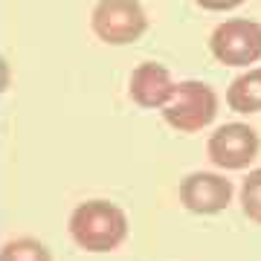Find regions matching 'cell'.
I'll list each match as a JSON object with an SVG mask.
<instances>
[{
	"label": "cell",
	"mask_w": 261,
	"mask_h": 261,
	"mask_svg": "<svg viewBox=\"0 0 261 261\" xmlns=\"http://www.w3.org/2000/svg\"><path fill=\"white\" fill-rule=\"evenodd\" d=\"M70 235L87 252H111L128 235V218L108 200L79 203L70 215Z\"/></svg>",
	"instance_id": "6da1fadb"
},
{
	"label": "cell",
	"mask_w": 261,
	"mask_h": 261,
	"mask_svg": "<svg viewBox=\"0 0 261 261\" xmlns=\"http://www.w3.org/2000/svg\"><path fill=\"white\" fill-rule=\"evenodd\" d=\"M218 113V96L203 82H180L163 105V116L180 134H195L203 130Z\"/></svg>",
	"instance_id": "7a4b0ae2"
},
{
	"label": "cell",
	"mask_w": 261,
	"mask_h": 261,
	"mask_svg": "<svg viewBox=\"0 0 261 261\" xmlns=\"http://www.w3.org/2000/svg\"><path fill=\"white\" fill-rule=\"evenodd\" d=\"M212 56L226 67H250L261 58V23L250 18H232L215 27L209 38Z\"/></svg>",
	"instance_id": "3957f363"
},
{
	"label": "cell",
	"mask_w": 261,
	"mask_h": 261,
	"mask_svg": "<svg viewBox=\"0 0 261 261\" xmlns=\"http://www.w3.org/2000/svg\"><path fill=\"white\" fill-rule=\"evenodd\" d=\"M90 23L99 41L122 47V44H134L137 38H142L148 18L137 0H99Z\"/></svg>",
	"instance_id": "277c9868"
},
{
	"label": "cell",
	"mask_w": 261,
	"mask_h": 261,
	"mask_svg": "<svg viewBox=\"0 0 261 261\" xmlns=\"http://www.w3.org/2000/svg\"><path fill=\"white\" fill-rule=\"evenodd\" d=\"M258 134L250 125L232 122L215 130L206 148H209V160L218 168H247L258 157Z\"/></svg>",
	"instance_id": "5b68a950"
},
{
	"label": "cell",
	"mask_w": 261,
	"mask_h": 261,
	"mask_svg": "<svg viewBox=\"0 0 261 261\" xmlns=\"http://www.w3.org/2000/svg\"><path fill=\"white\" fill-rule=\"evenodd\" d=\"M180 200L189 212L197 215H215L224 212L232 200V183L221 174L209 171H195L180 183Z\"/></svg>",
	"instance_id": "8992f818"
},
{
	"label": "cell",
	"mask_w": 261,
	"mask_h": 261,
	"mask_svg": "<svg viewBox=\"0 0 261 261\" xmlns=\"http://www.w3.org/2000/svg\"><path fill=\"white\" fill-rule=\"evenodd\" d=\"M174 90V82L163 64L145 61L130 73V99L142 108H163Z\"/></svg>",
	"instance_id": "52a82bcc"
},
{
	"label": "cell",
	"mask_w": 261,
	"mask_h": 261,
	"mask_svg": "<svg viewBox=\"0 0 261 261\" xmlns=\"http://www.w3.org/2000/svg\"><path fill=\"white\" fill-rule=\"evenodd\" d=\"M226 102L238 113H258L261 111V67L241 73L229 84Z\"/></svg>",
	"instance_id": "ba28073f"
},
{
	"label": "cell",
	"mask_w": 261,
	"mask_h": 261,
	"mask_svg": "<svg viewBox=\"0 0 261 261\" xmlns=\"http://www.w3.org/2000/svg\"><path fill=\"white\" fill-rule=\"evenodd\" d=\"M0 261H53L49 250L35 238H15V241L3 244Z\"/></svg>",
	"instance_id": "9c48e42d"
},
{
	"label": "cell",
	"mask_w": 261,
	"mask_h": 261,
	"mask_svg": "<svg viewBox=\"0 0 261 261\" xmlns=\"http://www.w3.org/2000/svg\"><path fill=\"white\" fill-rule=\"evenodd\" d=\"M241 206H244V215L261 224V168L250 171L244 177V186H241Z\"/></svg>",
	"instance_id": "30bf717a"
},
{
	"label": "cell",
	"mask_w": 261,
	"mask_h": 261,
	"mask_svg": "<svg viewBox=\"0 0 261 261\" xmlns=\"http://www.w3.org/2000/svg\"><path fill=\"white\" fill-rule=\"evenodd\" d=\"M195 3L206 12H229V9H235V6L247 3V0H195Z\"/></svg>",
	"instance_id": "8fae6325"
},
{
	"label": "cell",
	"mask_w": 261,
	"mask_h": 261,
	"mask_svg": "<svg viewBox=\"0 0 261 261\" xmlns=\"http://www.w3.org/2000/svg\"><path fill=\"white\" fill-rule=\"evenodd\" d=\"M6 90V61L0 58V93Z\"/></svg>",
	"instance_id": "7c38bea8"
}]
</instances>
